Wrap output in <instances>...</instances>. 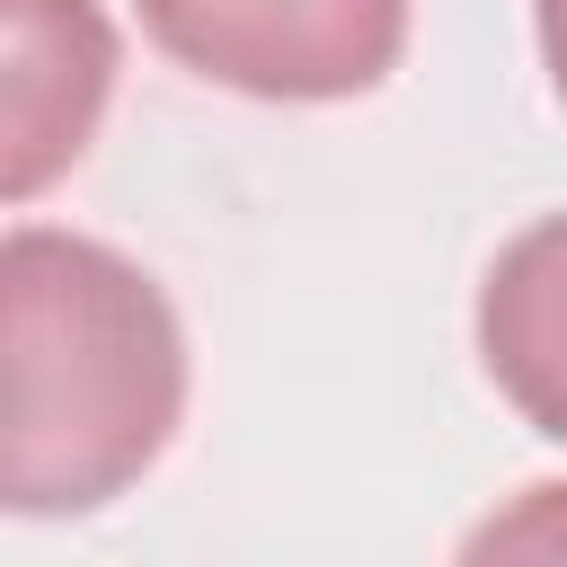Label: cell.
<instances>
[{
  "mask_svg": "<svg viewBox=\"0 0 567 567\" xmlns=\"http://www.w3.org/2000/svg\"><path fill=\"white\" fill-rule=\"evenodd\" d=\"M186 416V337L168 292L80 230L0 248V505L97 514Z\"/></svg>",
  "mask_w": 567,
  "mask_h": 567,
  "instance_id": "cell-1",
  "label": "cell"
},
{
  "mask_svg": "<svg viewBox=\"0 0 567 567\" xmlns=\"http://www.w3.org/2000/svg\"><path fill=\"white\" fill-rule=\"evenodd\" d=\"M151 44L239 97L337 106L399 71L408 0H142Z\"/></svg>",
  "mask_w": 567,
  "mask_h": 567,
  "instance_id": "cell-2",
  "label": "cell"
},
{
  "mask_svg": "<svg viewBox=\"0 0 567 567\" xmlns=\"http://www.w3.org/2000/svg\"><path fill=\"white\" fill-rule=\"evenodd\" d=\"M0 195H44L97 133L115 27L97 0H0Z\"/></svg>",
  "mask_w": 567,
  "mask_h": 567,
  "instance_id": "cell-3",
  "label": "cell"
},
{
  "mask_svg": "<svg viewBox=\"0 0 567 567\" xmlns=\"http://www.w3.org/2000/svg\"><path fill=\"white\" fill-rule=\"evenodd\" d=\"M478 363L532 434L567 443V213L496 248L478 284Z\"/></svg>",
  "mask_w": 567,
  "mask_h": 567,
  "instance_id": "cell-4",
  "label": "cell"
},
{
  "mask_svg": "<svg viewBox=\"0 0 567 567\" xmlns=\"http://www.w3.org/2000/svg\"><path fill=\"white\" fill-rule=\"evenodd\" d=\"M470 558H567V487H523L470 532Z\"/></svg>",
  "mask_w": 567,
  "mask_h": 567,
  "instance_id": "cell-5",
  "label": "cell"
},
{
  "mask_svg": "<svg viewBox=\"0 0 567 567\" xmlns=\"http://www.w3.org/2000/svg\"><path fill=\"white\" fill-rule=\"evenodd\" d=\"M532 27H540V62H549V89L567 97V0H532Z\"/></svg>",
  "mask_w": 567,
  "mask_h": 567,
  "instance_id": "cell-6",
  "label": "cell"
}]
</instances>
